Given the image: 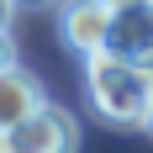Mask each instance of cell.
<instances>
[{
  "mask_svg": "<svg viewBox=\"0 0 153 153\" xmlns=\"http://www.w3.org/2000/svg\"><path fill=\"white\" fill-rule=\"evenodd\" d=\"M37 106H48V95L42 85L27 74V69H0V127H16V122H27Z\"/></svg>",
  "mask_w": 153,
  "mask_h": 153,
  "instance_id": "obj_5",
  "label": "cell"
},
{
  "mask_svg": "<svg viewBox=\"0 0 153 153\" xmlns=\"http://www.w3.org/2000/svg\"><path fill=\"white\" fill-rule=\"evenodd\" d=\"M0 143H5V127H0Z\"/></svg>",
  "mask_w": 153,
  "mask_h": 153,
  "instance_id": "obj_12",
  "label": "cell"
},
{
  "mask_svg": "<svg viewBox=\"0 0 153 153\" xmlns=\"http://www.w3.org/2000/svg\"><path fill=\"white\" fill-rule=\"evenodd\" d=\"M79 148V122L58 106H37L27 122L5 127L0 153H74Z\"/></svg>",
  "mask_w": 153,
  "mask_h": 153,
  "instance_id": "obj_2",
  "label": "cell"
},
{
  "mask_svg": "<svg viewBox=\"0 0 153 153\" xmlns=\"http://www.w3.org/2000/svg\"><path fill=\"white\" fill-rule=\"evenodd\" d=\"M58 32L79 58H90L111 42V5L100 0H58Z\"/></svg>",
  "mask_w": 153,
  "mask_h": 153,
  "instance_id": "obj_3",
  "label": "cell"
},
{
  "mask_svg": "<svg viewBox=\"0 0 153 153\" xmlns=\"http://www.w3.org/2000/svg\"><path fill=\"white\" fill-rule=\"evenodd\" d=\"M85 90H90V106L116 127H143L148 122V100H153V74L137 58H122V53H90L85 58Z\"/></svg>",
  "mask_w": 153,
  "mask_h": 153,
  "instance_id": "obj_1",
  "label": "cell"
},
{
  "mask_svg": "<svg viewBox=\"0 0 153 153\" xmlns=\"http://www.w3.org/2000/svg\"><path fill=\"white\" fill-rule=\"evenodd\" d=\"M42 5H58V0H16V11H42Z\"/></svg>",
  "mask_w": 153,
  "mask_h": 153,
  "instance_id": "obj_8",
  "label": "cell"
},
{
  "mask_svg": "<svg viewBox=\"0 0 153 153\" xmlns=\"http://www.w3.org/2000/svg\"><path fill=\"white\" fill-rule=\"evenodd\" d=\"M137 63H143V69H148V74H153V53H148V58H137Z\"/></svg>",
  "mask_w": 153,
  "mask_h": 153,
  "instance_id": "obj_11",
  "label": "cell"
},
{
  "mask_svg": "<svg viewBox=\"0 0 153 153\" xmlns=\"http://www.w3.org/2000/svg\"><path fill=\"white\" fill-rule=\"evenodd\" d=\"M143 132H153V100H148V122H143Z\"/></svg>",
  "mask_w": 153,
  "mask_h": 153,
  "instance_id": "obj_10",
  "label": "cell"
},
{
  "mask_svg": "<svg viewBox=\"0 0 153 153\" xmlns=\"http://www.w3.org/2000/svg\"><path fill=\"white\" fill-rule=\"evenodd\" d=\"M11 16H16V0H0V32H11Z\"/></svg>",
  "mask_w": 153,
  "mask_h": 153,
  "instance_id": "obj_7",
  "label": "cell"
},
{
  "mask_svg": "<svg viewBox=\"0 0 153 153\" xmlns=\"http://www.w3.org/2000/svg\"><path fill=\"white\" fill-rule=\"evenodd\" d=\"M100 5H111V11H127V5H137V0H100Z\"/></svg>",
  "mask_w": 153,
  "mask_h": 153,
  "instance_id": "obj_9",
  "label": "cell"
},
{
  "mask_svg": "<svg viewBox=\"0 0 153 153\" xmlns=\"http://www.w3.org/2000/svg\"><path fill=\"white\" fill-rule=\"evenodd\" d=\"M111 53L122 58H148L153 53V0H137L127 11H111Z\"/></svg>",
  "mask_w": 153,
  "mask_h": 153,
  "instance_id": "obj_4",
  "label": "cell"
},
{
  "mask_svg": "<svg viewBox=\"0 0 153 153\" xmlns=\"http://www.w3.org/2000/svg\"><path fill=\"white\" fill-rule=\"evenodd\" d=\"M16 63V42H11V32H0V69H11Z\"/></svg>",
  "mask_w": 153,
  "mask_h": 153,
  "instance_id": "obj_6",
  "label": "cell"
}]
</instances>
